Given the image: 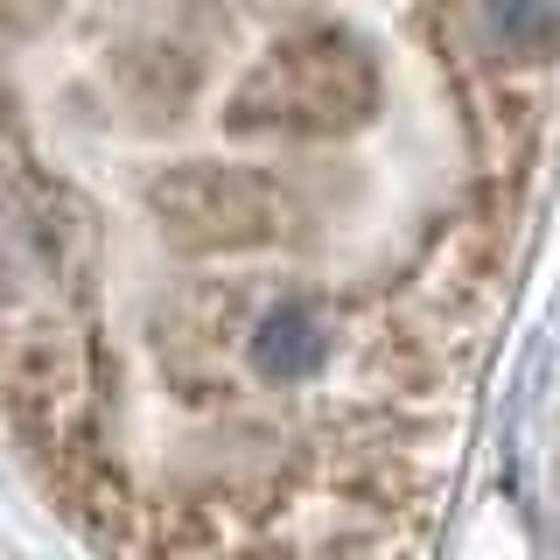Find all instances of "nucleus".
I'll use <instances>...</instances> for the list:
<instances>
[{
    "label": "nucleus",
    "mask_w": 560,
    "mask_h": 560,
    "mask_svg": "<svg viewBox=\"0 0 560 560\" xmlns=\"http://www.w3.org/2000/svg\"><path fill=\"white\" fill-rule=\"evenodd\" d=\"M560 0H0V428L98 560H420Z\"/></svg>",
    "instance_id": "1"
}]
</instances>
